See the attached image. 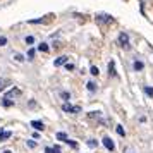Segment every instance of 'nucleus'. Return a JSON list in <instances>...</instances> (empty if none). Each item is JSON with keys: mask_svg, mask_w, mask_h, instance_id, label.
<instances>
[{"mask_svg": "<svg viewBox=\"0 0 153 153\" xmlns=\"http://www.w3.org/2000/svg\"><path fill=\"white\" fill-rule=\"evenodd\" d=\"M102 143H103V146L108 150V152H114V150H115V143H114L112 138H108V136H105V138L102 139Z\"/></svg>", "mask_w": 153, "mask_h": 153, "instance_id": "obj_4", "label": "nucleus"}, {"mask_svg": "<svg viewBox=\"0 0 153 153\" xmlns=\"http://www.w3.org/2000/svg\"><path fill=\"white\" fill-rule=\"evenodd\" d=\"M22 91L19 90V88H12V90H9L5 95H4V100H2V103H4V107H12L14 105V100L12 98H17L21 97Z\"/></svg>", "mask_w": 153, "mask_h": 153, "instance_id": "obj_1", "label": "nucleus"}, {"mask_svg": "<svg viewBox=\"0 0 153 153\" xmlns=\"http://www.w3.org/2000/svg\"><path fill=\"white\" fill-rule=\"evenodd\" d=\"M67 145H71L72 148H77V143L74 141V139H69V141H67Z\"/></svg>", "mask_w": 153, "mask_h": 153, "instance_id": "obj_27", "label": "nucleus"}, {"mask_svg": "<svg viewBox=\"0 0 153 153\" xmlns=\"http://www.w3.org/2000/svg\"><path fill=\"white\" fill-rule=\"evenodd\" d=\"M4 153H12V152H10V150H5V152H4Z\"/></svg>", "mask_w": 153, "mask_h": 153, "instance_id": "obj_29", "label": "nucleus"}, {"mask_svg": "<svg viewBox=\"0 0 153 153\" xmlns=\"http://www.w3.org/2000/svg\"><path fill=\"white\" fill-rule=\"evenodd\" d=\"M145 93L148 95V97L153 98V88H150V86H145Z\"/></svg>", "mask_w": 153, "mask_h": 153, "instance_id": "obj_21", "label": "nucleus"}, {"mask_svg": "<svg viewBox=\"0 0 153 153\" xmlns=\"http://www.w3.org/2000/svg\"><path fill=\"white\" fill-rule=\"evenodd\" d=\"M86 143H88V146H90V148H97V146H98V141H97V139H93V138L88 139Z\"/></svg>", "mask_w": 153, "mask_h": 153, "instance_id": "obj_17", "label": "nucleus"}, {"mask_svg": "<svg viewBox=\"0 0 153 153\" xmlns=\"http://www.w3.org/2000/svg\"><path fill=\"white\" fill-rule=\"evenodd\" d=\"M90 74H91V76H98V74H100V71H98V67H97V65H91Z\"/></svg>", "mask_w": 153, "mask_h": 153, "instance_id": "obj_19", "label": "nucleus"}, {"mask_svg": "<svg viewBox=\"0 0 153 153\" xmlns=\"http://www.w3.org/2000/svg\"><path fill=\"white\" fill-rule=\"evenodd\" d=\"M10 136H12V132L10 131H4L2 134H0V141H5V139H9Z\"/></svg>", "mask_w": 153, "mask_h": 153, "instance_id": "obj_13", "label": "nucleus"}, {"mask_svg": "<svg viewBox=\"0 0 153 153\" xmlns=\"http://www.w3.org/2000/svg\"><path fill=\"white\" fill-rule=\"evenodd\" d=\"M108 76H112V77L117 76V72H115V62H114V60L108 62Z\"/></svg>", "mask_w": 153, "mask_h": 153, "instance_id": "obj_9", "label": "nucleus"}, {"mask_svg": "<svg viewBox=\"0 0 153 153\" xmlns=\"http://www.w3.org/2000/svg\"><path fill=\"white\" fill-rule=\"evenodd\" d=\"M62 110L67 112V114H79V112H81V107H79V105L74 107V105H71V103H64L62 105Z\"/></svg>", "mask_w": 153, "mask_h": 153, "instance_id": "obj_3", "label": "nucleus"}, {"mask_svg": "<svg viewBox=\"0 0 153 153\" xmlns=\"http://www.w3.org/2000/svg\"><path fill=\"white\" fill-rule=\"evenodd\" d=\"M117 40H119V45H120L124 50L129 48V35H127V33H120Z\"/></svg>", "mask_w": 153, "mask_h": 153, "instance_id": "obj_2", "label": "nucleus"}, {"mask_svg": "<svg viewBox=\"0 0 153 153\" xmlns=\"http://www.w3.org/2000/svg\"><path fill=\"white\" fill-rule=\"evenodd\" d=\"M52 153H62V150H60V146H53V148H52Z\"/></svg>", "mask_w": 153, "mask_h": 153, "instance_id": "obj_25", "label": "nucleus"}, {"mask_svg": "<svg viewBox=\"0 0 153 153\" xmlns=\"http://www.w3.org/2000/svg\"><path fill=\"white\" fill-rule=\"evenodd\" d=\"M115 131H117V134H119V136H122V138L126 136V131H124V127H122L120 124H117V126H115Z\"/></svg>", "mask_w": 153, "mask_h": 153, "instance_id": "obj_15", "label": "nucleus"}, {"mask_svg": "<svg viewBox=\"0 0 153 153\" xmlns=\"http://www.w3.org/2000/svg\"><path fill=\"white\" fill-rule=\"evenodd\" d=\"M29 126H31L33 129H36V131H43V129H45V124H43L42 120H31Z\"/></svg>", "mask_w": 153, "mask_h": 153, "instance_id": "obj_6", "label": "nucleus"}, {"mask_svg": "<svg viewBox=\"0 0 153 153\" xmlns=\"http://www.w3.org/2000/svg\"><path fill=\"white\" fill-rule=\"evenodd\" d=\"M29 24H43V22H47V19H31V21H28Z\"/></svg>", "mask_w": 153, "mask_h": 153, "instance_id": "obj_18", "label": "nucleus"}, {"mask_svg": "<svg viewBox=\"0 0 153 153\" xmlns=\"http://www.w3.org/2000/svg\"><path fill=\"white\" fill-rule=\"evenodd\" d=\"M97 21L98 22H114V19H112V16H108V14H98Z\"/></svg>", "mask_w": 153, "mask_h": 153, "instance_id": "obj_7", "label": "nucleus"}, {"mask_svg": "<svg viewBox=\"0 0 153 153\" xmlns=\"http://www.w3.org/2000/svg\"><path fill=\"white\" fill-rule=\"evenodd\" d=\"M67 62H69V57L62 55V57H59V59H55V60H53V65H55V67H60V65H65Z\"/></svg>", "mask_w": 153, "mask_h": 153, "instance_id": "obj_5", "label": "nucleus"}, {"mask_svg": "<svg viewBox=\"0 0 153 153\" xmlns=\"http://www.w3.org/2000/svg\"><path fill=\"white\" fill-rule=\"evenodd\" d=\"M26 145H28L29 148H36V141H33V139H29V141H26Z\"/></svg>", "mask_w": 153, "mask_h": 153, "instance_id": "obj_24", "label": "nucleus"}, {"mask_svg": "<svg viewBox=\"0 0 153 153\" xmlns=\"http://www.w3.org/2000/svg\"><path fill=\"white\" fill-rule=\"evenodd\" d=\"M38 50H40V52H43V53H47V52H48L50 50V47H48V43H40V45H38Z\"/></svg>", "mask_w": 153, "mask_h": 153, "instance_id": "obj_12", "label": "nucleus"}, {"mask_svg": "<svg viewBox=\"0 0 153 153\" xmlns=\"http://www.w3.org/2000/svg\"><path fill=\"white\" fill-rule=\"evenodd\" d=\"M24 42H26V45H33V43H35V38H33V36H26Z\"/></svg>", "mask_w": 153, "mask_h": 153, "instance_id": "obj_22", "label": "nucleus"}, {"mask_svg": "<svg viewBox=\"0 0 153 153\" xmlns=\"http://www.w3.org/2000/svg\"><path fill=\"white\" fill-rule=\"evenodd\" d=\"M60 98L65 100V102H69V100H71V93H69V91H60Z\"/></svg>", "mask_w": 153, "mask_h": 153, "instance_id": "obj_16", "label": "nucleus"}, {"mask_svg": "<svg viewBox=\"0 0 153 153\" xmlns=\"http://www.w3.org/2000/svg\"><path fill=\"white\" fill-rule=\"evenodd\" d=\"M7 86H10V79H7V77H0V91H4Z\"/></svg>", "mask_w": 153, "mask_h": 153, "instance_id": "obj_8", "label": "nucleus"}, {"mask_svg": "<svg viewBox=\"0 0 153 153\" xmlns=\"http://www.w3.org/2000/svg\"><path fill=\"white\" fill-rule=\"evenodd\" d=\"M74 67H76L74 64H69V62L65 64V69H67V71H74Z\"/></svg>", "mask_w": 153, "mask_h": 153, "instance_id": "obj_26", "label": "nucleus"}, {"mask_svg": "<svg viewBox=\"0 0 153 153\" xmlns=\"http://www.w3.org/2000/svg\"><path fill=\"white\" fill-rule=\"evenodd\" d=\"M7 45V38L5 36H0V47H5Z\"/></svg>", "mask_w": 153, "mask_h": 153, "instance_id": "obj_23", "label": "nucleus"}, {"mask_svg": "<svg viewBox=\"0 0 153 153\" xmlns=\"http://www.w3.org/2000/svg\"><path fill=\"white\" fill-rule=\"evenodd\" d=\"M28 57H29V59H33V57H35V50H33V48H29V52H28Z\"/></svg>", "mask_w": 153, "mask_h": 153, "instance_id": "obj_28", "label": "nucleus"}, {"mask_svg": "<svg viewBox=\"0 0 153 153\" xmlns=\"http://www.w3.org/2000/svg\"><path fill=\"white\" fill-rule=\"evenodd\" d=\"M86 88H88V91H91V93H95V91H97V84L93 83V81H88V84H86Z\"/></svg>", "mask_w": 153, "mask_h": 153, "instance_id": "obj_14", "label": "nucleus"}, {"mask_svg": "<svg viewBox=\"0 0 153 153\" xmlns=\"http://www.w3.org/2000/svg\"><path fill=\"white\" fill-rule=\"evenodd\" d=\"M55 138L59 139V141H64V143H67V141H69V136H67V134H65V132H57L55 134Z\"/></svg>", "mask_w": 153, "mask_h": 153, "instance_id": "obj_10", "label": "nucleus"}, {"mask_svg": "<svg viewBox=\"0 0 153 153\" xmlns=\"http://www.w3.org/2000/svg\"><path fill=\"white\" fill-rule=\"evenodd\" d=\"M132 67H134V71L138 72V71H143V69H145V64L141 62V60H134V64H132Z\"/></svg>", "mask_w": 153, "mask_h": 153, "instance_id": "obj_11", "label": "nucleus"}, {"mask_svg": "<svg viewBox=\"0 0 153 153\" xmlns=\"http://www.w3.org/2000/svg\"><path fill=\"white\" fill-rule=\"evenodd\" d=\"M2 132H4V131H2V127H0V134H2Z\"/></svg>", "mask_w": 153, "mask_h": 153, "instance_id": "obj_30", "label": "nucleus"}, {"mask_svg": "<svg viewBox=\"0 0 153 153\" xmlns=\"http://www.w3.org/2000/svg\"><path fill=\"white\" fill-rule=\"evenodd\" d=\"M12 59H14L16 62H22V60H24V57H22L21 53H14V55H12Z\"/></svg>", "mask_w": 153, "mask_h": 153, "instance_id": "obj_20", "label": "nucleus"}]
</instances>
